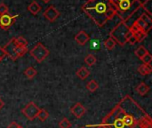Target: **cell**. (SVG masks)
<instances>
[{
  "instance_id": "obj_15",
  "label": "cell",
  "mask_w": 152,
  "mask_h": 128,
  "mask_svg": "<svg viewBox=\"0 0 152 128\" xmlns=\"http://www.w3.org/2000/svg\"><path fill=\"white\" fill-rule=\"evenodd\" d=\"M76 74H77V78H79L82 79V80H85V79H86V78L89 77L90 71H89L86 67H81L79 69L77 70Z\"/></svg>"
},
{
  "instance_id": "obj_3",
  "label": "cell",
  "mask_w": 152,
  "mask_h": 128,
  "mask_svg": "<svg viewBox=\"0 0 152 128\" xmlns=\"http://www.w3.org/2000/svg\"><path fill=\"white\" fill-rule=\"evenodd\" d=\"M110 37H112L117 44H118L121 46H124L129 37L132 36V33L130 31V28L127 26V24L124 21H120L110 33Z\"/></svg>"
},
{
  "instance_id": "obj_26",
  "label": "cell",
  "mask_w": 152,
  "mask_h": 128,
  "mask_svg": "<svg viewBox=\"0 0 152 128\" xmlns=\"http://www.w3.org/2000/svg\"><path fill=\"white\" fill-rule=\"evenodd\" d=\"M142 62H143V64H151L152 61V56L151 54L149 53H147L142 60H141Z\"/></svg>"
},
{
  "instance_id": "obj_5",
  "label": "cell",
  "mask_w": 152,
  "mask_h": 128,
  "mask_svg": "<svg viewBox=\"0 0 152 128\" xmlns=\"http://www.w3.org/2000/svg\"><path fill=\"white\" fill-rule=\"evenodd\" d=\"M49 53H50L49 50L41 43H37L29 51V54L39 63L44 61L45 60V58L49 55Z\"/></svg>"
},
{
  "instance_id": "obj_29",
  "label": "cell",
  "mask_w": 152,
  "mask_h": 128,
  "mask_svg": "<svg viewBox=\"0 0 152 128\" xmlns=\"http://www.w3.org/2000/svg\"><path fill=\"white\" fill-rule=\"evenodd\" d=\"M5 56H6V54H5V53H4V48L0 46V60L3 61V59H4Z\"/></svg>"
},
{
  "instance_id": "obj_12",
  "label": "cell",
  "mask_w": 152,
  "mask_h": 128,
  "mask_svg": "<svg viewBox=\"0 0 152 128\" xmlns=\"http://www.w3.org/2000/svg\"><path fill=\"white\" fill-rule=\"evenodd\" d=\"M135 91H136V93H138L140 95L144 96V95H146V94L149 93V91H150V86H149L147 84H145V83L142 82V83L139 84V85L136 86Z\"/></svg>"
},
{
  "instance_id": "obj_22",
  "label": "cell",
  "mask_w": 152,
  "mask_h": 128,
  "mask_svg": "<svg viewBox=\"0 0 152 128\" xmlns=\"http://www.w3.org/2000/svg\"><path fill=\"white\" fill-rule=\"evenodd\" d=\"M132 35L135 37L137 43H139V42H142V41L147 37L148 34L145 33V32H143V31H142V30H138L137 32H135V33H134V34H132Z\"/></svg>"
},
{
  "instance_id": "obj_31",
  "label": "cell",
  "mask_w": 152,
  "mask_h": 128,
  "mask_svg": "<svg viewBox=\"0 0 152 128\" xmlns=\"http://www.w3.org/2000/svg\"><path fill=\"white\" fill-rule=\"evenodd\" d=\"M4 102L2 101V99L0 98V110H1V109L4 107Z\"/></svg>"
},
{
  "instance_id": "obj_34",
  "label": "cell",
  "mask_w": 152,
  "mask_h": 128,
  "mask_svg": "<svg viewBox=\"0 0 152 128\" xmlns=\"http://www.w3.org/2000/svg\"><path fill=\"white\" fill-rule=\"evenodd\" d=\"M18 128H23V127H20V126H19V127H18Z\"/></svg>"
},
{
  "instance_id": "obj_9",
  "label": "cell",
  "mask_w": 152,
  "mask_h": 128,
  "mask_svg": "<svg viewBox=\"0 0 152 128\" xmlns=\"http://www.w3.org/2000/svg\"><path fill=\"white\" fill-rule=\"evenodd\" d=\"M70 112L73 116H75L77 118H81L84 117V115L86 112V109L79 102L76 103L70 108Z\"/></svg>"
},
{
  "instance_id": "obj_21",
  "label": "cell",
  "mask_w": 152,
  "mask_h": 128,
  "mask_svg": "<svg viewBox=\"0 0 152 128\" xmlns=\"http://www.w3.org/2000/svg\"><path fill=\"white\" fill-rule=\"evenodd\" d=\"M37 118L41 122H45V121L49 118V113H48L45 110L40 109V110H39L37 116Z\"/></svg>"
},
{
  "instance_id": "obj_19",
  "label": "cell",
  "mask_w": 152,
  "mask_h": 128,
  "mask_svg": "<svg viewBox=\"0 0 152 128\" xmlns=\"http://www.w3.org/2000/svg\"><path fill=\"white\" fill-rule=\"evenodd\" d=\"M96 61H97V59H96V57H95L94 54H88V55H86V58H85V62H86V64L87 66H89V67L94 66V65L96 63Z\"/></svg>"
},
{
  "instance_id": "obj_30",
  "label": "cell",
  "mask_w": 152,
  "mask_h": 128,
  "mask_svg": "<svg viewBox=\"0 0 152 128\" xmlns=\"http://www.w3.org/2000/svg\"><path fill=\"white\" fill-rule=\"evenodd\" d=\"M18 127H19V125L16 122H12L7 128H18Z\"/></svg>"
},
{
  "instance_id": "obj_4",
  "label": "cell",
  "mask_w": 152,
  "mask_h": 128,
  "mask_svg": "<svg viewBox=\"0 0 152 128\" xmlns=\"http://www.w3.org/2000/svg\"><path fill=\"white\" fill-rule=\"evenodd\" d=\"M3 48H4V51L6 56H8L12 61H16L18 58L22 57L28 51V47L20 46L16 43L15 37L12 38Z\"/></svg>"
},
{
  "instance_id": "obj_6",
  "label": "cell",
  "mask_w": 152,
  "mask_h": 128,
  "mask_svg": "<svg viewBox=\"0 0 152 128\" xmlns=\"http://www.w3.org/2000/svg\"><path fill=\"white\" fill-rule=\"evenodd\" d=\"M40 109L33 102H28L22 110H21V113L28 119V120H34L35 118H37V116L39 112Z\"/></svg>"
},
{
  "instance_id": "obj_27",
  "label": "cell",
  "mask_w": 152,
  "mask_h": 128,
  "mask_svg": "<svg viewBox=\"0 0 152 128\" xmlns=\"http://www.w3.org/2000/svg\"><path fill=\"white\" fill-rule=\"evenodd\" d=\"M8 13V6L6 4H4V3L0 4V15Z\"/></svg>"
},
{
  "instance_id": "obj_14",
  "label": "cell",
  "mask_w": 152,
  "mask_h": 128,
  "mask_svg": "<svg viewBox=\"0 0 152 128\" xmlns=\"http://www.w3.org/2000/svg\"><path fill=\"white\" fill-rule=\"evenodd\" d=\"M138 72L142 76L150 75L152 72V68L151 64H142L138 67Z\"/></svg>"
},
{
  "instance_id": "obj_8",
  "label": "cell",
  "mask_w": 152,
  "mask_h": 128,
  "mask_svg": "<svg viewBox=\"0 0 152 128\" xmlns=\"http://www.w3.org/2000/svg\"><path fill=\"white\" fill-rule=\"evenodd\" d=\"M44 17L50 22H53L56 20V19L60 16V12L53 6L50 5L45 12H44Z\"/></svg>"
},
{
  "instance_id": "obj_18",
  "label": "cell",
  "mask_w": 152,
  "mask_h": 128,
  "mask_svg": "<svg viewBox=\"0 0 152 128\" xmlns=\"http://www.w3.org/2000/svg\"><path fill=\"white\" fill-rule=\"evenodd\" d=\"M37 74V71L33 68V67H28L24 70V75L28 78V79H32L34 78Z\"/></svg>"
},
{
  "instance_id": "obj_23",
  "label": "cell",
  "mask_w": 152,
  "mask_h": 128,
  "mask_svg": "<svg viewBox=\"0 0 152 128\" xmlns=\"http://www.w3.org/2000/svg\"><path fill=\"white\" fill-rule=\"evenodd\" d=\"M116 42H115V40L112 38V37H109L107 40H105V42H104V46L108 49V50H112L114 47H115V45H116Z\"/></svg>"
},
{
  "instance_id": "obj_17",
  "label": "cell",
  "mask_w": 152,
  "mask_h": 128,
  "mask_svg": "<svg viewBox=\"0 0 152 128\" xmlns=\"http://www.w3.org/2000/svg\"><path fill=\"white\" fill-rule=\"evenodd\" d=\"M151 8H152V0H145L143 3H142V9L145 11V12L151 16Z\"/></svg>"
},
{
  "instance_id": "obj_32",
  "label": "cell",
  "mask_w": 152,
  "mask_h": 128,
  "mask_svg": "<svg viewBox=\"0 0 152 128\" xmlns=\"http://www.w3.org/2000/svg\"><path fill=\"white\" fill-rule=\"evenodd\" d=\"M94 127V128H105L104 127H103V126H102V125H101V124H100V125H98V126H95V127Z\"/></svg>"
},
{
  "instance_id": "obj_16",
  "label": "cell",
  "mask_w": 152,
  "mask_h": 128,
  "mask_svg": "<svg viewBox=\"0 0 152 128\" xmlns=\"http://www.w3.org/2000/svg\"><path fill=\"white\" fill-rule=\"evenodd\" d=\"M135 55L140 59V60H142L147 53H149V51L145 48V46H143V45H141V46H139L136 50H135Z\"/></svg>"
},
{
  "instance_id": "obj_10",
  "label": "cell",
  "mask_w": 152,
  "mask_h": 128,
  "mask_svg": "<svg viewBox=\"0 0 152 128\" xmlns=\"http://www.w3.org/2000/svg\"><path fill=\"white\" fill-rule=\"evenodd\" d=\"M89 39H90L89 35L86 31H84V30L79 31L75 36V41L77 43V45H79L81 46H84L85 45H86V43L89 41Z\"/></svg>"
},
{
  "instance_id": "obj_37",
  "label": "cell",
  "mask_w": 152,
  "mask_h": 128,
  "mask_svg": "<svg viewBox=\"0 0 152 128\" xmlns=\"http://www.w3.org/2000/svg\"><path fill=\"white\" fill-rule=\"evenodd\" d=\"M1 61H1V60H0V62H1Z\"/></svg>"
},
{
  "instance_id": "obj_28",
  "label": "cell",
  "mask_w": 152,
  "mask_h": 128,
  "mask_svg": "<svg viewBox=\"0 0 152 128\" xmlns=\"http://www.w3.org/2000/svg\"><path fill=\"white\" fill-rule=\"evenodd\" d=\"M127 43H129L131 45H135L136 43H137V41H136V39H135V37L132 35L130 37H129V39H128V41H127Z\"/></svg>"
},
{
  "instance_id": "obj_33",
  "label": "cell",
  "mask_w": 152,
  "mask_h": 128,
  "mask_svg": "<svg viewBox=\"0 0 152 128\" xmlns=\"http://www.w3.org/2000/svg\"><path fill=\"white\" fill-rule=\"evenodd\" d=\"M43 1V3H45V4H47V3H49L51 0H42Z\"/></svg>"
},
{
  "instance_id": "obj_24",
  "label": "cell",
  "mask_w": 152,
  "mask_h": 128,
  "mask_svg": "<svg viewBox=\"0 0 152 128\" xmlns=\"http://www.w3.org/2000/svg\"><path fill=\"white\" fill-rule=\"evenodd\" d=\"M59 127H60V128H70L71 127V123L68 118H63L59 122Z\"/></svg>"
},
{
  "instance_id": "obj_25",
  "label": "cell",
  "mask_w": 152,
  "mask_h": 128,
  "mask_svg": "<svg viewBox=\"0 0 152 128\" xmlns=\"http://www.w3.org/2000/svg\"><path fill=\"white\" fill-rule=\"evenodd\" d=\"M15 41L20 46H22V47H27L28 46V41L21 36H20L18 37H15Z\"/></svg>"
},
{
  "instance_id": "obj_1",
  "label": "cell",
  "mask_w": 152,
  "mask_h": 128,
  "mask_svg": "<svg viewBox=\"0 0 152 128\" xmlns=\"http://www.w3.org/2000/svg\"><path fill=\"white\" fill-rule=\"evenodd\" d=\"M105 128H151V116L130 96L126 95L102 119Z\"/></svg>"
},
{
  "instance_id": "obj_35",
  "label": "cell",
  "mask_w": 152,
  "mask_h": 128,
  "mask_svg": "<svg viewBox=\"0 0 152 128\" xmlns=\"http://www.w3.org/2000/svg\"><path fill=\"white\" fill-rule=\"evenodd\" d=\"M81 128H86V127H81Z\"/></svg>"
},
{
  "instance_id": "obj_11",
  "label": "cell",
  "mask_w": 152,
  "mask_h": 128,
  "mask_svg": "<svg viewBox=\"0 0 152 128\" xmlns=\"http://www.w3.org/2000/svg\"><path fill=\"white\" fill-rule=\"evenodd\" d=\"M134 22L137 25V27H138L142 31H143V32H145V33H147V34H148V33L151 31V29L152 23L144 21V20H142L140 17H138Z\"/></svg>"
},
{
  "instance_id": "obj_2",
  "label": "cell",
  "mask_w": 152,
  "mask_h": 128,
  "mask_svg": "<svg viewBox=\"0 0 152 128\" xmlns=\"http://www.w3.org/2000/svg\"><path fill=\"white\" fill-rule=\"evenodd\" d=\"M82 10L99 27H103L117 15V9L110 0L87 1L82 5Z\"/></svg>"
},
{
  "instance_id": "obj_13",
  "label": "cell",
  "mask_w": 152,
  "mask_h": 128,
  "mask_svg": "<svg viewBox=\"0 0 152 128\" xmlns=\"http://www.w3.org/2000/svg\"><path fill=\"white\" fill-rule=\"evenodd\" d=\"M41 9H42L41 5H40L38 3H37L36 1H33V2L28 6V12H29L31 14H33V15H37V14L41 11Z\"/></svg>"
},
{
  "instance_id": "obj_7",
  "label": "cell",
  "mask_w": 152,
  "mask_h": 128,
  "mask_svg": "<svg viewBox=\"0 0 152 128\" xmlns=\"http://www.w3.org/2000/svg\"><path fill=\"white\" fill-rule=\"evenodd\" d=\"M18 17H19V14L10 15L9 13H5L3 15H0V28L4 30H8Z\"/></svg>"
},
{
  "instance_id": "obj_20",
  "label": "cell",
  "mask_w": 152,
  "mask_h": 128,
  "mask_svg": "<svg viewBox=\"0 0 152 128\" xmlns=\"http://www.w3.org/2000/svg\"><path fill=\"white\" fill-rule=\"evenodd\" d=\"M86 88H87V90H88L89 92L94 93V92H95V91L99 88V85H98V83H97L95 80L93 79V80H91V81H89V82L87 83Z\"/></svg>"
},
{
  "instance_id": "obj_36",
  "label": "cell",
  "mask_w": 152,
  "mask_h": 128,
  "mask_svg": "<svg viewBox=\"0 0 152 128\" xmlns=\"http://www.w3.org/2000/svg\"><path fill=\"white\" fill-rule=\"evenodd\" d=\"M87 1H92V0H87Z\"/></svg>"
}]
</instances>
